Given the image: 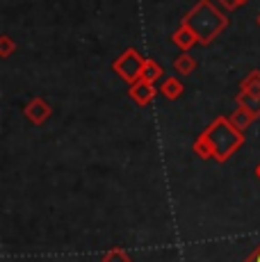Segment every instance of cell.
I'll return each instance as SVG.
<instances>
[{
  "label": "cell",
  "mask_w": 260,
  "mask_h": 262,
  "mask_svg": "<svg viewBox=\"0 0 260 262\" xmlns=\"http://www.w3.org/2000/svg\"><path fill=\"white\" fill-rule=\"evenodd\" d=\"M156 92H158V89L153 87V82H148V80L142 78V80H137V82L130 84L128 96H130V98H133L137 105H142V107H144V105H148L153 98H156Z\"/></svg>",
  "instance_id": "277c9868"
},
{
  "label": "cell",
  "mask_w": 260,
  "mask_h": 262,
  "mask_svg": "<svg viewBox=\"0 0 260 262\" xmlns=\"http://www.w3.org/2000/svg\"><path fill=\"white\" fill-rule=\"evenodd\" d=\"M144 80H148V82H156V80L162 78V67L156 62V59H146L144 62Z\"/></svg>",
  "instance_id": "7c38bea8"
},
{
  "label": "cell",
  "mask_w": 260,
  "mask_h": 262,
  "mask_svg": "<svg viewBox=\"0 0 260 262\" xmlns=\"http://www.w3.org/2000/svg\"><path fill=\"white\" fill-rule=\"evenodd\" d=\"M171 41L176 43V46L181 48V50H185V53H187V50L192 48L194 43H199V39H197V34H194L192 30L187 28V25H183V23H181V28H178L176 32L171 34Z\"/></svg>",
  "instance_id": "8992f818"
},
{
  "label": "cell",
  "mask_w": 260,
  "mask_h": 262,
  "mask_svg": "<svg viewBox=\"0 0 260 262\" xmlns=\"http://www.w3.org/2000/svg\"><path fill=\"white\" fill-rule=\"evenodd\" d=\"M237 107L247 110V112L253 114V117H260V96H251V94L240 92L237 94Z\"/></svg>",
  "instance_id": "ba28073f"
},
{
  "label": "cell",
  "mask_w": 260,
  "mask_h": 262,
  "mask_svg": "<svg viewBox=\"0 0 260 262\" xmlns=\"http://www.w3.org/2000/svg\"><path fill=\"white\" fill-rule=\"evenodd\" d=\"M256 23H258V25H260V14H258V18H256Z\"/></svg>",
  "instance_id": "e0dca14e"
},
{
  "label": "cell",
  "mask_w": 260,
  "mask_h": 262,
  "mask_svg": "<svg viewBox=\"0 0 260 262\" xmlns=\"http://www.w3.org/2000/svg\"><path fill=\"white\" fill-rule=\"evenodd\" d=\"M183 25H187L194 34H197L199 43L208 46L212 39H217L224 30L228 28V16L219 12L210 0H199L192 9L183 16Z\"/></svg>",
  "instance_id": "7a4b0ae2"
},
{
  "label": "cell",
  "mask_w": 260,
  "mask_h": 262,
  "mask_svg": "<svg viewBox=\"0 0 260 262\" xmlns=\"http://www.w3.org/2000/svg\"><path fill=\"white\" fill-rule=\"evenodd\" d=\"M219 3H222V7H224V9H228V12H233V9L244 7V5H247L249 0H219Z\"/></svg>",
  "instance_id": "9a60e30c"
},
{
  "label": "cell",
  "mask_w": 260,
  "mask_h": 262,
  "mask_svg": "<svg viewBox=\"0 0 260 262\" xmlns=\"http://www.w3.org/2000/svg\"><path fill=\"white\" fill-rule=\"evenodd\" d=\"M228 119H231V123L235 125V128L244 130V128H249V123H251V121L256 119V117H253V114H249L247 110L237 107V110H235V114H231V117H228Z\"/></svg>",
  "instance_id": "8fae6325"
},
{
  "label": "cell",
  "mask_w": 260,
  "mask_h": 262,
  "mask_svg": "<svg viewBox=\"0 0 260 262\" xmlns=\"http://www.w3.org/2000/svg\"><path fill=\"white\" fill-rule=\"evenodd\" d=\"M174 69H176L178 73H183V75H189L194 69H197V62H194V59L183 50V53L178 55L176 59H174Z\"/></svg>",
  "instance_id": "30bf717a"
},
{
  "label": "cell",
  "mask_w": 260,
  "mask_h": 262,
  "mask_svg": "<svg viewBox=\"0 0 260 262\" xmlns=\"http://www.w3.org/2000/svg\"><path fill=\"white\" fill-rule=\"evenodd\" d=\"M26 117L32 121L34 125H41L44 121L51 117V105H48L44 98H32L26 105Z\"/></svg>",
  "instance_id": "5b68a950"
},
{
  "label": "cell",
  "mask_w": 260,
  "mask_h": 262,
  "mask_svg": "<svg viewBox=\"0 0 260 262\" xmlns=\"http://www.w3.org/2000/svg\"><path fill=\"white\" fill-rule=\"evenodd\" d=\"M14 48H16V43L12 41V37H7V34H5V37H0V55H3L5 59L14 53Z\"/></svg>",
  "instance_id": "4fadbf2b"
},
{
  "label": "cell",
  "mask_w": 260,
  "mask_h": 262,
  "mask_svg": "<svg viewBox=\"0 0 260 262\" xmlns=\"http://www.w3.org/2000/svg\"><path fill=\"white\" fill-rule=\"evenodd\" d=\"M244 142V135L240 128H235L231 123V119L219 117L212 121V125L197 139L194 144V150L201 158H214L219 162L228 158L233 150H237Z\"/></svg>",
  "instance_id": "6da1fadb"
},
{
  "label": "cell",
  "mask_w": 260,
  "mask_h": 262,
  "mask_svg": "<svg viewBox=\"0 0 260 262\" xmlns=\"http://www.w3.org/2000/svg\"><path fill=\"white\" fill-rule=\"evenodd\" d=\"M240 92L251 94V96H260V71H258V69H253V71L242 80V87H240Z\"/></svg>",
  "instance_id": "9c48e42d"
},
{
  "label": "cell",
  "mask_w": 260,
  "mask_h": 262,
  "mask_svg": "<svg viewBox=\"0 0 260 262\" xmlns=\"http://www.w3.org/2000/svg\"><path fill=\"white\" fill-rule=\"evenodd\" d=\"M160 94L169 100H176L183 96V82L178 78H164V82L160 84Z\"/></svg>",
  "instance_id": "52a82bcc"
},
{
  "label": "cell",
  "mask_w": 260,
  "mask_h": 262,
  "mask_svg": "<svg viewBox=\"0 0 260 262\" xmlns=\"http://www.w3.org/2000/svg\"><path fill=\"white\" fill-rule=\"evenodd\" d=\"M103 262H130V258L123 253L121 249H114V251H110V253L105 255Z\"/></svg>",
  "instance_id": "5bb4252c"
},
{
  "label": "cell",
  "mask_w": 260,
  "mask_h": 262,
  "mask_svg": "<svg viewBox=\"0 0 260 262\" xmlns=\"http://www.w3.org/2000/svg\"><path fill=\"white\" fill-rule=\"evenodd\" d=\"M258 176H260V167H258Z\"/></svg>",
  "instance_id": "ac0fdd59"
},
{
  "label": "cell",
  "mask_w": 260,
  "mask_h": 262,
  "mask_svg": "<svg viewBox=\"0 0 260 262\" xmlns=\"http://www.w3.org/2000/svg\"><path fill=\"white\" fill-rule=\"evenodd\" d=\"M247 262H260V246H258L256 251H253L251 255H249V258H247Z\"/></svg>",
  "instance_id": "2e32d148"
},
{
  "label": "cell",
  "mask_w": 260,
  "mask_h": 262,
  "mask_svg": "<svg viewBox=\"0 0 260 262\" xmlns=\"http://www.w3.org/2000/svg\"><path fill=\"white\" fill-rule=\"evenodd\" d=\"M144 62H146V59H144L142 55L137 53V50L128 48V50H123L121 57L114 59L112 69L119 73V78H123L126 82L133 84V82H137V80H142V75H144Z\"/></svg>",
  "instance_id": "3957f363"
}]
</instances>
